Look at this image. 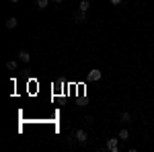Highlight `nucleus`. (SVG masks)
I'll list each match as a JSON object with an SVG mask.
<instances>
[{"mask_svg": "<svg viewBox=\"0 0 154 152\" xmlns=\"http://www.w3.org/2000/svg\"><path fill=\"white\" fill-rule=\"evenodd\" d=\"M74 140L78 142V144H86V140H88V138H86V132H84V129H76V132H74Z\"/></svg>", "mask_w": 154, "mask_h": 152, "instance_id": "obj_1", "label": "nucleus"}, {"mask_svg": "<svg viewBox=\"0 0 154 152\" xmlns=\"http://www.w3.org/2000/svg\"><path fill=\"white\" fill-rule=\"evenodd\" d=\"M101 76H103V72L99 70V68H93V70L88 72V76H86V78H88L91 82H97V80H101Z\"/></svg>", "mask_w": 154, "mask_h": 152, "instance_id": "obj_2", "label": "nucleus"}, {"mask_svg": "<svg viewBox=\"0 0 154 152\" xmlns=\"http://www.w3.org/2000/svg\"><path fill=\"white\" fill-rule=\"evenodd\" d=\"M119 138H109L107 140V150H111V152H117L119 150V144H117Z\"/></svg>", "mask_w": 154, "mask_h": 152, "instance_id": "obj_3", "label": "nucleus"}, {"mask_svg": "<svg viewBox=\"0 0 154 152\" xmlns=\"http://www.w3.org/2000/svg\"><path fill=\"white\" fill-rule=\"evenodd\" d=\"M19 60H21L23 64H29V60H31V54H29V51H25V49H21V51H19Z\"/></svg>", "mask_w": 154, "mask_h": 152, "instance_id": "obj_4", "label": "nucleus"}, {"mask_svg": "<svg viewBox=\"0 0 154 152\" xmlns=\"http://www.w3.org/2000/svg\"><path fill=\"white\" fill-rule=\"evenodd\" d=\"M74 21H76V23H84V21H86V12L84 11L74 12Z\"/></svg>", "mask_w": 154, "mask_h": 152, "instance_id": "obj_5", "label": "nucleus"}, {"mask_svg": "<svg viewBox=\"0 0 154 152\" xmlns=\"http://www.w3.org/2000/svg\"><path fill=\"white\" fill-rule=\"evenodd\" d=\"M4 25H6V29H14V27L19 25V21H17L14 17H8V19L4 21Z\"/></svg>", "mask_w": 154, "mask_h": 152, "instance_id": "obj_6", "label": "nucleus"}, {"mask_svg": "<svg viewBox=\"0 0 154 152\" xmlns=\"http://www.w3.org/2000/svg\"><path fill=\"white\" fill-rule=\"evenodd\" d=\"M48 4H49V0H35V6L39 8V11H45Z\"/></svg>", "mask_w": 154, "mask_h": 152, "instance_id": "obj_7", "label": "nucleus"}, {"mask_svg": "<svg viewBox=\"0 0 154 152\" xmlns=\"http://www.w3.org/2000/svg\"><path fill=\"white\" fill-rule=\"evenodd\" d=\"M117 138H119V140H128V138H130V132H128L125 128H121V129H119V134H117Z\"/></svg>", "mask_w": 154, "mask_h": 152, "instance_id": "obj_8", "label": "nucleus"}, {"mask_svg": "<svg viewBox=\"0 0 154 152\" xmlns=\"http://www.w3.org/2000/svg\"><path fill=\"white\" fill-rule=\"evenodd\" d=\"M88 8H91V2H88V0H82V2H80V4H78V11H88Z\"/></svg>", "mask_w": 154, "mask_h": 152, "instance_id": "obj_9", "label": "nucleus"}, {"mask_svg": "<svg viewBox=\"0 0 154 152\" xmlns=\"http://www.w3.org/2000/svg\"><path fill=\"white\" fill-rule=\"evenodd\" d=\"M6 68H8V70H17V60H8V62H6Z\"/></svg>", "mask_w": 154, "mask_h": 152, "instance_id": "obj_10", "label": "nucleus"}, {"mask_svg": "<svg viewBox=\"0 0 154 152\" xmlns=\"http://www.w3.org/2000/svg\"><path fill=\"white\" fill-rule=\"evenodd\" d=\"M130 119H131V115L128 113V111H123V113H121V121H123V123H130Z\"/></svg>", "mask_w": 154, "mask_h": 152, "instance_id": "obj_11", "label": "nucleus"}, {"mask_svg": "<svg viewBox=\"0 0 154 152\" xmlns=\"http://www.w3.org/2000/svg\"><path fill=\"white\" fill-rule=\"evenodd\" d=\"M111 4H113V6H117V4H121V0H111Z\"/></svg>", "mask_w": 154, "mask_h": 152, "instance_id": "obj_12", "label": "nucleus"}, {"mask_svg": "<svg viewBox=\"0 0 154 152\" xmlns=\"http://www.w3.org/2000/svg\"><path fill=\"white\" fill-rule=\"evenodd\" d=\"M54 2H64V0H54Z\"/></svg>", "mask_w": 154, "mask_h": 152, "instance_id": "obj_13", "label": "nucleus"}, {"mask_svg": "<svg viewBox=\"0 0 154 152\" xmlns=\"http://www.w3.org/2000/svg\"><path fill=\"white\" fill-rule=\"evenodd\" d=\"M11 2H19V0H11Z\"/></svg>", "mask_w": 154, "mask_h": 152, "instance_id": "obj_14", "label": "nucleus"}]
</instances>
